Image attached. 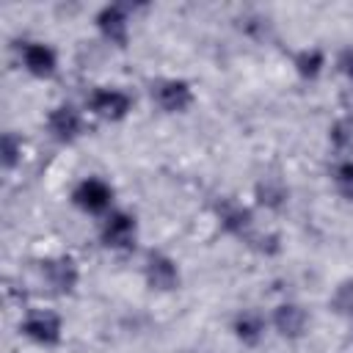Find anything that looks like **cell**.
Listing matches in <instances>:
<instances>
[{
	"instance_id": "6da1fadb",
	"label": "cell",
	"mask_w": 353,
	"mask_h": 353,
	"mask_svg": "<svg viewBox=\"0 0 353 353\" xmlns=\"http://www.w3.org/2000/svg\"><path fill=\"white\" fill-rule=\"evenodd\" d=\"M19 334L39 347H55L63 339V320L50 309H30L19 320Z\"/></svg>"
},
{
	"instance_id": "7a4b0ae2",
	"label": "cell",
	"mask_w": 353,
	"mask_h": 353,
	"mask_svg": "<svg viewBox=\"0 0 353 353\" xmlns=\"http://www.w3.org/2000/svg\"><path fill=\"white\" fill-rule=\"evenodd\" d=\"M99 240L110 251H132L138 243V221L127 210H110L102 218Z\"/></svg>"
},
{
	"instance_id": "3957f363",
	"label": "cell",
	"mask_w": 353,
	"mask_h": 353,
	"mask_svg": "<svg viewBox=\"0 0 353 353\" xmlns=\"http://www.w3.org/2000/svg\"><path fill=\"white\" fill-rule=\"evenodd\" d=\"M149 94H152V102L163 113H185L196 102L193 85L188 80H182V77H160V80H154L149 85Z\"/></svg>"
},
{
	"instance_id": "277c9868",
	"label": "cell",
	"mask_w": 353,
	"mask_h": 353,
	"mask_svg": "<svg viewBox=\"0 0 353 353\" xmlns=\"http://www.w3.org/2000/svg\"><path fill=\"white\" fill-rule=\"evenodd\" d=\"M113 188L99 176H85L72 188V204L85 215H108L113 210Z\"/></svg>"
},
{
	"instance_id": "5b68a950",
	"label": "cell",
	"mask_w": 353,
	"mask_h": 353,
	"mask_svg": "<svg viewBox=\"0 0 353 353\" xmlns=\"http://www.w3.org/2000/svg\"><path fill=\"white\" fill-rule=\"evenodd\" d=\"M85 105L102 121H124L132 110V97L119 85H97Z\"/></svg>"
},
{
	"instance_id": "8992f818",
	"label": "cell",
	"mask_w": 353,
	"mask_h": 353,
	"mask_svg": "<svg viewBox=\"0 0 353 353\" xmlns=\"http://www.w3.org/2000/svg\"><path fill=\"white\" fill-rule=\"evenodd\" d=\"M143 281L149 290H157V292L176 290L182 284L179 262L174 256H168L165 251H149L143 259Z\"/></svg>"
},
{
	"instance_id": "52a82bcc",
	"label": "cell",
	"mask_w": 353,
	"mask_h": 353,
	"mask_svg": "<svg viewBox=\"0 0 353 353\" xmlns=\"http://www.w3.org/2000/svg\"><path fill=\"white\" fill-rule=\"evenodd\" d=\"M39 270H41L44 284H47L52 292H58V295L74 292V287H77V281H80V268H77V262H74L72 256H66V254L41 259Z\"/></svg>"
},
{
	"instance_id": "ba28073f",
	"label": "cell",
	"mask_w": 353,
	"mask_h": 353,
	"mask_svg": "<svg viewBox=\"0 0 353 353\" xmlns=\"http://www.w3.org/2000/svg\"><path fill=\"white\" fill-rule=\"evenodd\" d=\"M94 25H97V33L108 44H113L119 50H124L130 44V14L124 6H119V3L102 6L94 17Z\"/></svg>"
},
{
	"instance_id": "9c48e42d",
	"label": "cell",
	"mask_w": 353,
	"mask_h": 353,
	"mask_svg": "<svg viewBox=\"0 0 353 353\" xmlns=\"http://www.w3.org/2000/svg\"><path fill=\"white\" fill-rule=\"evenodd\" d=\"M19 63L36 80H50L58 72V52L47 41H19Z\"/></svg>"
},
{
	"instance_id": "30bf717a",
	"label": "cell",
	"mask_w": 353,
	"mask_h": 353,
	"mask_svg": "<svg viewBox=\"0 0 353 353\" xmlns=\"http://www.w3.org/2000/svg\"><path fill=\"white\" fill-rule=\"evenodd\" d=\"M47 132H50V138L58 141V143H74V141L85 132V119H83V113H80L74 105H69V102L55 105V108L47 113Z\"/></svg>"
},
{
	"instance_id": "8fae6325",
	"label": "cell",
	"mask_w": 353,
	"mask_h": 353,
	"mask_svg": "<svg viewBox=\"0 0 353 353\" xmlns=\"http://www.w3.org/2000/svg\"><path fill=\"white\" fill-rule=\"evenodd\" d=\"M309 323H312V320H309V312H306L301 303H295V301L279 303V306L273 309V314H270L273 331H276L281 339H290V342L306 336Z\"/></svg>"
},
{
	"instance_id": "7c38bea8",
	"label": "cell",
	"mask_w": 353,
	"mask_h": 353,
	"mask_svg": "<svg viewBox=\"0 0 353 353\" xmlns=\"http://www.w3.org/2000/svg\"><path fill=\"white\" fill-rule=\"evenodd\" d=\"M215 212H218V223L223 226V232H229L237 240L251 243V237H254V212L245 204H240L234 199H221Z\"/></svg>"
},
{
	"instance_id": "4fadbf2b",
	"label": "cell",
	"mask_w": 353,
	"mask_h": 353,
	"mask_svg": "<svg viewBox=\"0 0 353 353\" xmlns=\"http://www.w3.org/2000/svg\"><path fill=\"white\" fill-rule=\"evenodd\" d=\"M265 331H268V317L259 309H240L232 320V334L245 347H256L265 339Z\"/></svg>"
},
{
	"instance_id": "5bb4252c",
	"label": "cell",
	"mask_w": 353,
	"mask_h": 353,
	"mask_svg": "<svg viewBox=\"0 0 353 353\" xmlns=\"http://www.w3.org/2000/svg\"><path fill=\"white\" fill-rule=\"evenodd\" d=\"M328 66V58L320 47H303L292 55V69L301 80H317Z\"/></svg>"
},
{
	"instance_id": "9a60e30c",
	"label": "cell",
	"mask_w": 353,
	"mask_h": 353,
	"mask_svg": "<svg viewBox=\"0 0 353 353\" xmlns=\"http://www.w3.org/2000/svg\"><path fill=\"white\" fill-rule=\"evenodd\" d=\"M254 199H256V204H259V207L279 212V210H284V207H287L290 190H287V185H284L281 179L265 176V179H259V182H256V188H254Z\"/></svg>"
},
{
	"instance_id": "2e32d148",
	"label": "cell",
	"mask_w": 353,
	"mask_h": 353,
	"mask_svg": "<svg viewBox=\"0 0 353 353\" xmlns=\"http://www.w3.org/2000/svg\"><path fill=\"white\" fill-rule=\"evenodd\" d=\"M331 179H334V188L336 193L353 204V157H339L334 165H331Z\"/></svg>"
},
{
	"instance_id": "e0dca14e",
	"label": "cell",
	"mask_w": 353,
	"mask_h": 353,
	"mask_svg": "<svg viewBox=\"0 0 353 353\" xmlns=\"http://www.w3.org/2000/svg\"><path fill=\"white\" fill-rule=\"evenodd\" d=\"M0 163L6 171H14L22 163V135L14 130H6L0 138Z\"/></svg>"
},
{
	"instance_id": "ac0fdd59",
	"label": "cell",
	"mask_w": 353,
	"mask_h": 353,
	"mask_svg": "<svg viewBox=\"0 0 353 353\" xmlns=\"http://www.w3.org/2000/svg\"><path fill=\"white\" fill-rule=\"evenodd\" d=\"M328 141H331V146H334L342 157H347V152L353 149V121H350V119L334 121L331 130H328Z\"/></svg>"
},
{
	"instance_id": "d6986e66",
	"label": "cell",
	"mask_w": 353,
	"mask_h": 353,
	"mask_svg": "<svg viewBox=\"0 0 353 353\" xmlns=\"http://www.w3.org/2000/svg\"><path fill=\"white\" fill-rule=\"evenodd\" d=\"M331 309L342 317H353V281H342L334 287L331 298H328Z\"/></svg>"
},
{
	"instance_id": "ffe728a7",
	"label": "cell",
	"mask_w": 353,
	"mask_h": 353,
	"mask_svg": "<svg viewBox=\"0 0 353 353\" xmlns=\"http://www.w3.org/2000/svg\"><path fill=\"white\" fill-rule=\"evenodd\" d=\"M336 72L345 77V80H350L353 83V44H347V47H342L339 52H336Z\"/></svg>"
}]
</instances>
